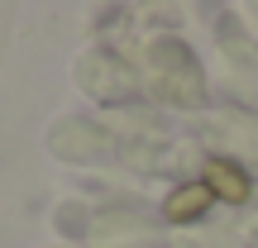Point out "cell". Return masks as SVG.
Returning a JSON list of instances; mask_svg holds the SVG:
<instances>
[{
    "mask_svg": "<svg viewBox=\"0 0 258 248\" xmlns=\"http://www.w3.org/2000/svg\"><path fill=\"white\" fill-rule=\"evenodd\" d=\"M211 186L206 182H186V186H177L172 196H167V205H163V215L172 224H191V220H201L206 210H211Z\"/></svg>",
    "mask_w": 258,
    "mask_h": 248,
    "instance_id": "2",
    "label": "cell"
},
{
    "mask_svg": "<svg viewBox=\"0 0 258 248\" xmlns=\"http://www.w3.org/2000/svg\"><path fill=\"white\" fill-rule=\"evenodd\" d=\"M201 182L211 186V196H215V201H225V205H244V201H249V191H253L249 172H244L234 157H206V177H201Z\"/></svg>",
    "mask_w": 258,
    "mask_h": 248,
    "instance_id": "1",
    "label": "cell"
}]
</instances>
